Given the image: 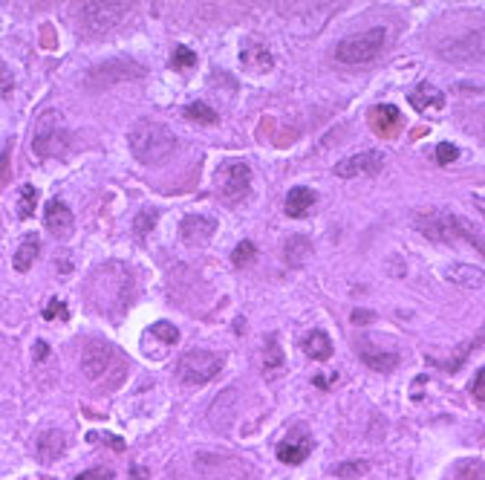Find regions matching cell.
Instances as JSON below:
<instances>
[{"label": "cell", "instance_id": "obj_1", "mask_svg": "<svg viewBox=\"0 0 485 480\" xmlns=\"http://www.w3.org/2000/svg\"><path fill=\"white\" fill-rule=\"evenodd\" d=\"M413 226L419 234H425L428 240H436V243H468L474 246L482 258H485V237L459 214H448L439 209H428V212H416L413 214Z\"/></svg>", "mask_w": 485, "mask_h": 480}, {"label": "cell", "instance_id": "obj_2", "mask_svg": "<svg viewBox=\"0 0 485 480\" xmlns=\"http://www.w3.org/2000/svg\"><path fill=\"white\" fill-rule=\"evenodd\" d=\"M127 145L142 165H162L176 151V136L168 124L156 119H139L127 131Z\"/></svg>", "mask_w": 485, "mask_h": 480}, {"label": "cell", "instance_id": "obj_3", "mask_svg": "<svg viewBox=\"0 0 485 480\" xmlns=\"http://www.w3.org/2000/svg\"><path fill=\"white\" fill-rule=\"evenodd\" d=\"M70 148V131L64 124V116L58 110H44L35 122V131H32V154L38 159H50V156H61Z\"/></svg>", "mask_w": 485, "mask_h": 480}, {"label": "cell", "instance_id": "obj_4", "mask_svg": "<svg viewBox=\"0 0 485 480\" xmlns=\"http://www.w3.org/2000/svg\"><path fill=\"white\" fill-rule=\"evenodd\" d=\"M384 41H387V32L381 26L359 32V35H350L335 46V58L341 64H350V67H364V64H373L381 55Z\"/></svg>", "mask_w": 485, "mask_h": 480}, {"label": "cell", "instance_id": "obj_5", "mask_svg": "<svg viewBox=\"0 0 485 480\" xmlns=\"http://www.w3.org/2000/svg\"><path fill=\"white\" fill-rule=\"evenodd\" d=\"M222 371V356L211 353V350H188L176 362V379L182 385H205Z\"/></svg>", "mask_w": 485, "mask_h": 480}, {"label": "cell", "instance_id": "obj_6", "mask_svg": "<svg viewBox=\"0 0 485 480\" xmlns=\"http://www.w3.org/2000/svg\"><path fill=\"white\" fill-rule=\"evenodd\" d=\"M144 75H148V70L142 64L131 58H119V61H102L95 67H90L84 75V84L102 90V87H113L119 82H131V78H144Z\"/></svg>", "mask_w": 485, "mask_h": 480}, {"label": "cell", "instance_id": "obj_7", "mask_svg": "<svg viewBox=\"0 0 485 480\" xmlns=\"http://www.w3.org/2000/svg\"><path fill=\"white\" fill-rule=\"evenodd\" d=\"M127 12H131V3H81L78 6L81 24L93 35H104L113 26H119Z\"/></svg>", "mask_w": 485, "mask_h": 480}, {"label": "cell", "instance_id": "obj_8", "mask_svg": "<svg viewBox=\"0 0 485 480\" xmlns=\"http://www.w3.org/2000/svg\"><path fill=\"white\" fill-rule=\"evenodd\" d=\"M217 188L229 203H240L251 188V168L249 163H225L217 174Z\"/></svg>", "mask_w": 485, "mask_h": 480}, {"label": "cell", "instance_id": "obj_9", "mask_svg": "<svg viewBox=\"0 0 485 480\" xmlns=\"http://www.w3.org/2000/svg\"><path fill=\"white\" fill-rule=\"evenodd\" d=\"M113 364H119V353L107 342H90L81 353V373L87 379H104Z\"/></svg>", "mask_w": 485, "mask_h": 480}, {"label": "cell", "instance_id": "obj_10", "mask_svg": "<svg viewBox=\"0 0 485 480\" xmlns=\"http://www.w3.org/2000/svg\"><path fill=\"white\" fill-rule=\"evenodd\" d=\"M384 168V154L381 151H359L352 156H344L335 165V177L341 180H355V177H373Z\"/></svg>", "mask_w": 485, "mask_h": 480}, {"label": "cell", "instance_id": "obj_11", "mask_svg": "<svg viewBox=\"0 0 485 480\" xmlns=\"http://www.w3.org/2000/svg\"><path fill=\"white\" fill-rule=\"evenodd\" d=\"M367 124H370V131H373L376 136L381 139H396L399 131H401V110L396 104H376L373 110L367 113Z\"/></svg>", "mask_w": 485, "mask_h": 480}, {"label": "cell", "instance_id": "obj_12", "mask_svg": "<svg viewBox=\"0 0 485 480\" xmlns=\"http://www.w3.org/2000/svg\"><path fill=\"white\" fill-rule=\"evenodd\" d=\"M44 223H46V232L58 240H67L73 234V226H75V217L73 212L67 209V203L61 200H50L44 209Z\"/></svg>", "mask_w": 485, "mask_h": 480}, {"label": "cell", "instance_id": "obj_13", "mask_svg": "<svg viewBox=\"0 0 485 480\" xmlns=\"http://www.w3.org/2000/svg\"><path fill=\"white\" fill-rule=\"evenodd\" d=\"M355 350H359L361 362L370 367V371H376V373H393L399 367V362H401L399 353H390V350H381L376 344H370V339H361Z\"/></svg>", "mask_w": 485, "mask_h": 480}, {"label": "cell", "instance_id": "obj_14", "mask_svg": "<svg viewBox=\"0 0 485 480\" xmlns=\"http://www.w3.org/2000/svg\"><path fill=\"white\" fill-rule=\"evenodd\" d=\"M240 61L246 64V70L251 73H269L272 70V53L266 50V44H260L257 38H249L246 44H242V50H240Z\"/></svg>", "mask_w": 485, "mask_h": 480}, {"label": "cell", "instance_id": "obj_15", "mask_svg": "<svg viewBox=\"0 0 485 480\" xmlns=\"http://www.w3.org/2000/svg\"><path fill=\"white\" fill-rule=\"evenodd\" d=\"M180 234H182V240H185L188 246H200V243H205V240L214 234V220L200 217V214H191V217L182 220Z\"/></svg>", "mask_w": 485, "mask_h": 480}, {"label": "cell", "instance_id": "obj_16", "mask_svg": "<svg viewBox=\"0 0 485 480\" xmlns=\"http://www.w3.org/2000/svg\"><path fill=\"white\" fill-rule=\"evenodd\" d=\"M312 452V440L306 434H298V437H289L278 445V457L280 463H289V466H298V463H303L306 457H310Z\"/></svg>", "mask_w": 485, "mask_h": 480}, {"label": "cell", "instance_id": "obj_17", "mask_svg": "<svg viewBox=\"0 0 485 480\" xmlns=\"http://www.w3.org/2000/svg\"><path fill=\"white\" fill-rule=\"evenodd\" d=\"M315 191L312 188H303V185H298V188H289V194H286V214L289 217H306L312 209H315Z\"/></svg>", "mask_w": 485, "mask_h": 480}, {"label": "cell", "instance_id": "obj_18", "mask_svg": "<svg viewBox=\"0 0 485 480\" xmlns=\"http://www.w3.org/2000/svg\"><path fill=\"white\" fill-rule=\"evenodd\" d=\"M301 347H303V353L310 356V359H315V362H327V359L332 356V342H330V335L323 333V330L306 333L303 342H301Z\"/></svg>", "mask_w": 485, "mask_h": 480}, {"label": "cell", "instance_id": "obj_19", "mask_svg": "<svg viewBox=\"0 0 485 480\" xmlns=\"http://www.w3.org/2000/svg\"><path fill=\"white\" fill-rule=\"evenodd\" d=\"M408 102L416 107V110H442L445 107V95H442V90H436L433 84H419L410 95H408Z\"/></svg>", "mask_w": 485, "mask_h": 480}, {"label": "cell", "instance_id": "obj_20", "mask_svg": "<svg viewBox=\"0 0 485 480\" xmlns=\"http://www.w3.org/2000/svg\"><path fill=\"white\" fill-rule=\"evenodd\" d=\"M445 275H448V281L465 286V290H479L485 284V272L479 266H468V264H454Z\"/></svg>", "mask_w": 485, "mask_h": 480}, {"label": "cell", "instance_id": "obj_21", "mask_svg": "<svg viewBox=\"0 0 485 480\" xmlns=\"http://www.w3.org/2000/svg\"><path fill=\"white\" fill-rule=\"evenodd\" d=\"M64 449H67V440H64L61 431H44V434L38 437V443H35V452L44 463H53L55 457H61Z\"/></svg>", "mask_w": 485, "mask_h": 480}, {"label": "cell", "instance_id": "obj_22", "mask_svg": "<svg viewBox=\"0 0 485 480\" xmlns=\"http://www.w3.org/2000/svg\"><path fill=\"white\" fill-rule=\"evenodd\" d=\"M283 258L289 266H303L306 261L312 258V243H310V237H303V234H292L286 240V246H283Z\"/></svg>", "mask_w": 485, "mask_h": 480}, {"label": "cell", "instance_id": "obj_23", "mask_svg": "<svg viewBox=\"0 0 485 480\" xmlns=\"http://www.w3.org/2000/svg\"><path fill=\"white\" fill-rule=\"evenodd\" d=\"M38 252H41V243H38V237H23L21 240V246L15 249V255H12V266H15V272H29L32 269V264H35V258H38Z\"/></svg>", "mask_w": 485, "mask_h": 480}, {"label": "cell", "instance_id": "obj_24", "mask_svg": "<svg viewBox=\"0 0 485 480\" xmlns=\"http://www.w3.org/2000/svg\"><path fill=\"white\" fill-rule=\"evenodd\" d=\"M286 364V359H283V350H280V342H278V335H269L266 339V353H263V371L266 373H278L280 367Z\"/></svg>", "mask_w": 485, "mask_h": 480}, {"label": "cell", "instance_id": "obj_25", "mask_svg": "<svg viewBox=\"0 0 485 480\" xmlns=\"http://www.w3.org/2000/svg\"><path fill=\"white\" fill-rule=\"evenodd\" d=\"M185 119L188 122H197V124H217L220 113H217V110H211L208 104H202V102H193V104L185 107Z\"/></svg>", "mask_w": 485, "mask_h": 480}, {"label": "cell", "instance_id": "obj_26", "mask_svg": "<svg viewBox=\"0 0 485 480\" xmlns=\"http://www.w3.org/2000/svg\"><path fill=\"white\" fill-rule=\"evenodd\" d=\"M367 472H370L367 460H350V463H338L335 466V477H341V480H355V477H361Z\"/></svg>", "mask_w": 485, "mask_h": 480}, {"label": "cell", "instance_id": "obj_27", "mask_svg": "<svg viewBox=\"0 0 485 480\" xmlns=\"http://www.w3.org/2000/svg\"><path fill=\"white\" fill-rule=\"evenodd\" d=\"M35 203H38V188L35 185H23L21 188V197H18V214L26 220L35 214Z\"/></svg>", "mask_w": 485, "mask_h": 480}, {"label": "cell", "instance_id": "obj_28", "mask_svg": "<svg viewBox=\"0 0 485 480\" xmlns=\"http://www.w3.org/2000/svg\"><path fill=\"white\" fill-rule=\"evenodd\" d=\"M482 339H485V327L479 330V335H477V339H471V342H468V344H465V347L459 350V356H457V359H450V362H445L442 367H445V371H448V373H457V371H459V367L465 364V359H468V353H471V350H477V347L482 344Z\"/></svg>", "mask_w": 485, "mask_h": 480}, {"label": "cell", "instance_id": "obj_29", "mask_svg": "<svg viewBox=\"0 0 485 480\" xmlns=\"http://www.w3.org/2000/svg\"><path fill=\"white\" fill-rule=\"evenodd\" d=\"M197 64V53L193 50H188V46H173V53H171V67H176V70H188V67H193Z\"/></svg>", "mask_w": 485, "mask_h": 480}, {"label": "cell", "instance_id": "obj_30", "mask_svg": "<svg viewBox=\"0 0 485 480\" xmlns=\"http://www.w3.org/2000/svg\"><path fill=\"white\" fill-rule=\"evenodd\" d=\"M254 258H257V249H254L251 240H242V243H237V249L231 252V264L234 266H249Z\"/></svg>", "mask_w": 485, "mask_h": 480}, {"label": "cell", "instance_id": "obj_31", "mask_svg": "<svg viewBox=\"0 0 485 480\" xmlns=\"http://www.w3.org/2000/svg\"><path fill=\"white\" fill-rule=\"evenodd\" d=\"M151 335H156V339L165 342V344H176V342H180V330H176L171 322H156L151 327Z\"/></svg>", "mask_w": 485, "mask_h": 480}, {"label": "cell", "instance_id": "obj_32", "mask_svg": "<svg viewBox=\"0 0 485 480\" xmlns=\"http://www.w3.org/2000/svg\"><path fill=\"white\" fill-rule=\"evenodd\" d=\"M44 318H46V322H55V318H58V322H67V318H70L67 304L58 301V298H53V301L44 307Z\"/></svg>", "mask_w": 485, "mask_h": 480}, {"label": "cell", "instance_id": "obj_33", "mask_svg": "<svg viewBox=\"0 0 485 480\" xmlns=\"http://www.w3.org/2000/svg\"><path fill=\"white\" fill-rule=\"evenodd\" d=\"M457 156H459V148L450 145V142H439V145H436V163L439 165H450Z\"/></svg>", "mask_w": 485, "mask_h": 480}, {"label": "cell", "instance_id": "obj_34", "mask_svg": "<svg viewBox=\"0 0 485 480\" xmlns=\"http://www.w3.org/2000/svg\"><path fill=\"white\" fill-rule=\"evenodd\" d=\"M485 469H482V463H465V466L457 472L454 480H482Z\"/></svg>", "mask_w": 485, "mask_h": 480}, {"label": "cell", "instance_id": "obj_35", "mask_svg": "<svg viewBox=\"0 0 485 480\" xmlns=\"http://www.w3.org/2000/svg\"><path fill=\"white\" fill-rule=\"evenodd\" d=\"M471 396L477 399L479 405H485V367H479L477 376L471 379Z\"/></svg>", "mask_w": 485, "mask_h": 480}, {"label": "cell", "instance_id": "obj_36", "mask_svg": "<svg viewBox=\"0 0 485 480\" xmlns=\"http://www.w3.org/2000/svg\"><path fill=\"white\" fill-rule=\"evenodd\" d=\"M9 180H12V151L6 148L3 154H0V188H3Z\"/></svg>", "mask_w": 485, "mask_h": 480}, {"label": "cell", "instance_id": "obj_37", "mask_svg": "<svg viewBox=\"0 0 485 480\" xmlns=\"http://www.w3.org/2000/svg\"><path fill=\"white\" fill-rule=\"evenodd\" d=\"M153 223H156V212H142L139 217H136V234H148L151 229H153Z\"/></svg>", "mask_w": 485, "mask_h": 480}, {"label": "cell", "instance_id": "obj_38", "mask_svg": "<svg viewBox=\"0 0 485 480\" xmlns=\"http://www.w3.org/2000/svg\"><path fill=\"white\" fill-rule=\"evenodd\" d=\"M75 480H113V472L110 469H87V472H81Z\"/></svg>", "mask_w": 485, "mask_h": 480}, {"label": "cell", "instance_id": "obj_39", "mask_svg": "<svg viewBox=\"0 0 485 480\" xmlns=\"http://www.w3.org/2000/svg\"><path fill=\"white\" fill-rule=\"evenodd\" d=\"M12 87H15V82H12V73L6 70V64L0 61V95L12 93Z\"/></svg>", "mask_w": 485, "mask_h": 480}, {"label": "cell", "instance_id": "obj_40", "mask_svg": "<svg viewBox=\"0 0 485 480\" xmlns=\"http://www.w3.org/2000/svg\"><path fill=\"white\" fill-rule=\"evenodd\" d=\"M376 318V313H370V310H352V315H350V322L359 327V324H370Z\"/></svg>", "mask_w": 485, "mask_h": 480}, {"label": "cell", "instance_id": "obj_41", "mask_svg": "<svg viewBox=\"0 0 485 480\" xmlns=\"http://www.w3.org/2000/svg\"><path fill=\"white\" fill-rule=\"evenodd\" d=\"M148 477H151V472L144 466H133L131 469V480H148Z\"/></svg>", "mask_w": 485, "mask_h": 480}, {"label": "cell", "instance_id": "obj_42", "mask_svg": "<svg viewBox=\"0 0 485 480\" xmlns=\"http://www.w3.org/2000/svg\"><path fill=\"white\" fill-rule=\"evenodd\" d=\"M474 205H477V209L485 214V197H474Z\"/></svg>", "mask_w": 485, "mask_h": 480}, {"label": "cell", "instance_id": "obj_43", "mask_svg": "<svg viewBox=\"0 0 485 480\" xmlns=\"http://www.w3.org/2000/svg\"><path fill=\"white\" fill-rule=\"evenodd\" d=\"M35 356H38V359H44V356H46V344H44V342L38 344V353H35Z\"/></svg>", "mask_w": 485, "mask_h": 480}]
</instances>
